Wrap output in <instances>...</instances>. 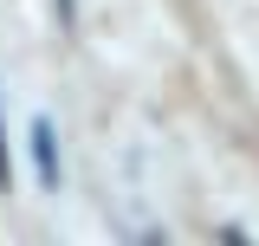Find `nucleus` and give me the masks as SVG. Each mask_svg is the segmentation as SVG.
I'll use <instances>...</instances> for the list:
<instances>
[{
    "mask_svg": "<svg viewBox=\"0 0 259 246\" xmlns=\"http://www.w3.org/2000/svg\"><path fill=\"white\" fill-rule=\"evenodd\" d=\"M32 162H39V188H59V136H52V123H32Z\"/></svg>",
    "mask_w": 259,
    "mask_h": 246,
    "instance_id": "nucleus-1",
    "label": "nucleus"
},
{
    "mask_svg": "<svg viewBox=\"0 0 259 246\" xmlns=\"http://www.w3.org/2000/svg\"><path fill=\"white\" fill-rule=\"evenodd\" d=\"M52 7H59V20H65V26L78 20V0H52Z\"/></svg>",
    "mask_w": 259,
    "mask_h": 246,
    "instance_id": "nucleus-3",
    "label": "nucleus"
},
{
    "mask_svg": "<svg viewBox=\"0 0 259 246\" xmlns=\"http://www.w3.org/2000/svg\"><path fill=\"white\" fill-rule=\"evenodd\" d=\"M13 182V162H7V136H0V188Z\"/></svg>",
    "mask_w": 259,
    "mask_h": 246,
    "instance_id": "nucleus-2",
    "label": "nucleus"
}]
</instances>
